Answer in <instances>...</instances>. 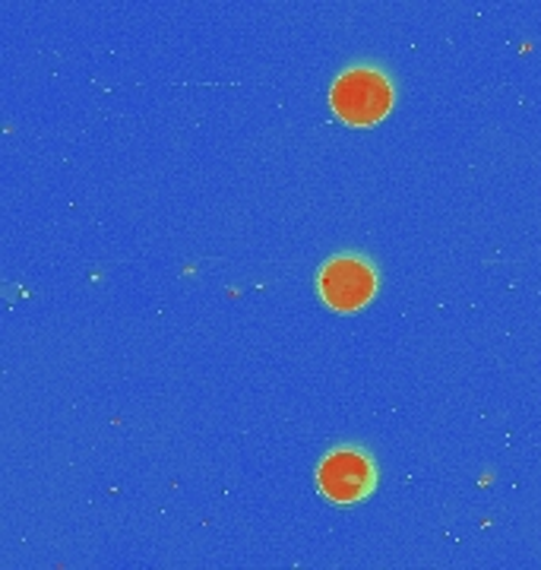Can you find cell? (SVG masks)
<instances>
[{"label":"cell","instance_id":"1","mask_svg":"<svg viewBox=\"0 0 541 570\" xmlns=\"http://www.w3.org/2000/svg\"><path fill=\"white\" fill-rule=\"evenodd\" d=\"M329 105L352 127H371L390 111L393 86L374 67H352L329 89Z\"/></svg>","mask_w":541,"mask_h":570},{"label":"cell","instance_id":"2","mask_svg":"<svg viewBox=\"0 0 541 570\" xmlns=\"http://www.w3.org/2000/svg\"><path fill=\"white\" fill-rule=\"evenodd\" d=\"M317 285H321V295L326 305L333 311L348 314V311H358L374 298L377 276H374L371 264L361 261V257H333L321 269Z\"/></svg>","mask_w":541,"mask_h":570},{"label":"cell","instance_id":"3","mask_svg":"<svg viewBox=\"0 0 541 570\" xmlns=\"http://www.w3.org/2000/svg\"><path fill=\"white\" fill-rule=\"evenodd\" d=\"M374 463L361 453V450L340 448L323 456V463L317 466V485L321 491L336 501V504H352L367 498L374 489Z\"/></svg>","mask_w":541,"mask_h":570}]
</instances>
